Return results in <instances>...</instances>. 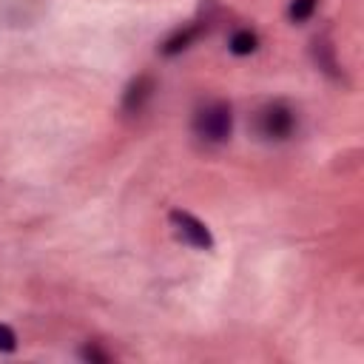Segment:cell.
<instances>
[{
  "instance_id": "cell-1",
  "label": "cell",
  "mask_w": 364,
  "mask_h": 364,
  "mask_svg": "<svg viewBox=\"0 0 364 364\" xmlns=\"http://www.w3.org/2000/svg\"><path fill=\"white\" fill-rule=\"evenodd\" d=\"M233 128V114L228 102H210L205 108H199L196 119H193V131L205 139V142H225L230 136Z\"/></svg>"
},
{
  "instance_id": "cell-2",
  "label": "cell",
  "mask_w": 364,
  "mask_h": 364,
  "mask_svg": "<svg viewBox=\"0 0 364 364\" xmlns=\"http://www.w3.org/2000/svg\"><path fill=\"white\" fill-rule=\"evenodd\" d=\"M296 128V114L284 102H273L259 111V131L267 139H284Z\"/></svg>"
},
{
  "instance_id": "cell-3",
  "label": "cell",
  "mask_w": 364,
  "mask_h": 364,
  "mask_svg": "<svg viewBox=\"0 0 364 364\" xmlns=\"http://www.w3.org/2000/svg\"><path fill=\"white\" fill-rule=\"evenodd\" d=\"M171 225H173L176 236H179L182 242H188L191 247H199V250H210V247H213L210 230H208L196 216H191L188 210H173V213H171Z\"/></svg>"
},
{
  "instance_id": "cell-4",
  "label": "cell",
  "mask_w": 364,
  "mask_h": 364,
  "mask_svg": "<svg viewBox=\"0 0 364 364\" xmlns=\"http://www.w3.org/2000/svg\"><path fill=\"white\" fill-rule=\"evenodd\" d=\"M154 94V77L151 74H139L128 88H125V97H122V108L125 111H139Z\"/></svg>"
},
{
  "instance_id": "cell-5",
  "label": "cell",
  "mask_w": 364,
  "mask_h": 364,
  "mask_svg": "<svg viewBox=\"0 0 364 364\" xmlns=\"http://www.w3.org/2000/svg\"><path fill=\"white\" fill-rule=\"evenodd\" d=\"M228 46H230V51H233V54L245 57V54H253V51H256L259 37H256L250 28H239V31H233V34H230Z\"/></svg>"
},
{
  "instance_id": "cell-6",
  "label": "cell",
  "mask_w": 364,
  "mask_h": 364,
  "mask_svg": "<svg viewBox=\"0 0 364 364\" xmlns=\"http://www.w3.org/2000/svg\"><path fill=\"white\" fill-rule=\"evenodd\" d=\"M199 37V26H193V28H185V31H179V34H173L171 40H165V46H162V54H179L182 48H188L193 40Z\"/></svg>"
},
{
  "instance_id": "cell-7",
  "label": "cell",
  "mask_w": 364,
  "mask_h": 364,
  "mask_svg": "<svg viewBox=\"0 0 364 364\" xmlns=\"http://www.w3.org/2000/svg\"><path fill=\"white\" fill-rule=\"evenodd\" d=\"M316 6H318V0H293L290 3V20L293 23H304L307 17H313Z\"/></svg>"
},
{
  "instance_id": "cell-8",
  "label": "cell",
  "mask_w": 364,
  "mask_h": 364,
  "mask_svg": "<svg viewBox=\"0 0 364 364\" xmlns=\"http://www.w3.org/2000/svg\"><path fill=\"white\" fill-rule=\"evenodd\" d=\"M17 347V336L9 324H0V353H11Z\"/></svg>"
},
{
  "instance_id": "cell-9",
  "label": "cell",
  "mask_w": 364,
  "mask_h": 364,
  "mask_svg": "<svg viewBox=\"0 0 364 364\" xmlns=\"http://www.w3.org/2000/svg\"><path fill=\"white\" fill-rule=\"evenodd\" d=\"M82 358H85V361H102V364H105V361H108V353H102V350H97V347H85V350H82Z\"/></svg>"
}]
</instances>
